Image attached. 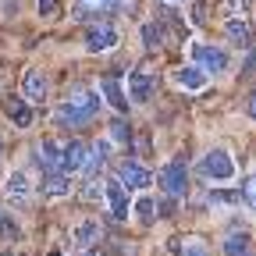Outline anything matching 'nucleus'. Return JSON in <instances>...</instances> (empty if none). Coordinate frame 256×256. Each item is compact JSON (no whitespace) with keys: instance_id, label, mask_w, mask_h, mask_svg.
<instances>
[{"instance_id":"obj_13","label":"nucleus","mask_w":256,"mask_h":256,"mask_svg":"<svg viewBox=\"0 0 256 256\" xmlns=\"http://www.w3.org/2000/svg\"><path fill=\"white\" fill-rule=\"evenodd\" d=\"M121 185H128V188H146L150 185V171L142 168V164H121Z\"/></svg>"},{"instance_id":"obj_2","label":"nucleus","mask_w":256,"mask_h":256,"mask_svg":"<svg viewBox=\"0 0 256 256\" xmlns=\"http://www.w3.org/2000/svg\"><path fill=\"white\" fill-rule=\"evenodd\" d=\"M200 171L214 182H232L235 178V160L224 153V150H210L203 160H200Z\"/></svg>"},{"instance_id":"obj_18","label":"nucleus","mask_w":256,"mask_h":256,"mask_svg":"<svg viewBox=\"0 0 256 256\" xmlns=\"http://www.w3.org/2000/svg\"><path fill=\"white\" fill-rule=\"evenodd\" d=\"M11 121H14L18 128H28V124H32V110H28V100H14V104H11Z\"/></svg>"},{"instance_id":"obj_1","label":"nucleus","mask_w":256,"mask_h":256,"mask_svg":"<svg viewBox=\"0 0 256 256\" xmlns=\"http://www.w3.org/2000/svg\"><path fill=\"white\" fill-rule=\"evenodd\" d=\"M96 110H100V96L89 92V89H75L68 100L57 107V124H82V121H89Z\"/></svg>"},{"instance_id":"obj_30","label":"nucleus","mask_w":256,"mask_h":256,"mask_svg":"<svg viewBox=\"0 0 256 256\" xmlns=\"http://www.w3.org/2000/svg\"><path fill=\"white\" fill-rule=\"evenodd\" d=\"M0 256H14V252H0Z\"/></svg>"},{"instance_id":"obj_10","label":"nucleus","mask_w":256,"mask_h":256,"mask_svg":"<svg viewBox=\"0 0 256 256\" xmlns=\"http://www.w3.org/2000/svg\"><path fill=\"white\" fill-rule=\"evenodd\" d=\"M100 92L107 96V104H110L114 110H121V114L128 110V92L121 89V82H118V78H104V82H100Z\"/></svg>"},{"instance_id":"obj_5","label":"nucleus","mask_w":256,"mask_h":256,"mask_svg":"<svg viewBox=\"0 0 256 256\" xmlns=\"http://www.w3.org/2000/svg\"><path fill=\"white\" fill-rule=\"evenodd\" d=\"M118 46V28L114 25H92L86 32V50L89 54H104V50H114Z\"/></svg>"},{"instance_id":"obj_7","label":"nucleus","mask_w":256,"mask_h":256,"mask_svg":"<svg viewBox=\"0 0 256 256\" xmlns=\"http://www.w3.org/2000/svg\"><path fill=\"white\" fill-rule=\"evenodd\" d=\"M150 96H153V78L146 72H132V75H128V100H132V104H146Z\"/></svg>"},{"instance_id":"obj_16","label":"nucleus","mask_w":256,"mask_h":256,"mask_svg":"<svg viewBox=\"0 0 256 256\" xmlns=\"http://www.w3.org/2000/svg\"><path fill=\"white\" fill-rule=\"evenodd\" d=\"M43 192H46V196H64V192H68V174H64V171H50L46 182H43Z\"/></svg>"},{"instance_id":"obj_17","label":"nucleus","mask_w":256,"mask_h":256,"mask_svg":"<svg viewBox=\"0 0 256 256\" xmlns=\"http://www.w3.org/2000/svg\"><path fill=\"white\" fill-rule=\"evenodd\" d=\"M224 252L228 256H249V235H228V242H224Z\"/></svg>"},{"instance_id":"obj_23","label":"nucleus","mask_w":256,"mask_h":256,"mask_svg":"<svg viewBox=\"0 0 256 256\" xmlns=\"http://www.w3.org/2000/svg\"><path fill=\"white\" fill-rule=\"evenodd\" d=\"M242 196H246V203H249V206L256 210V174H252V178L246 182V188H242Z\"/></svg>"},{"instance_id":"obj_28","label":"nucleus","mask_w":256,"mask_h":256,"mask_svg":"<svg viewBox=\"0 0 256 256\" xmlns=\"http://www.w3.org/2000/svg\"><path fill=\"white\" fill-rule=\"evenodd\" d=\"M182 256H206V252H203V246L192 242V246H185V252H182Z\"/></svg>"},{"instance_id":"obj_29","label":"nucleus","mask_w":256,"mask_h":256,"mask_svg":"<svg viewBox=\"0 0 256 256\" xmlns=\"http://www.w3.org/2000/svg\"><path fill=\"white\" fill-rule=\"evenodd\" d=\"M246 110H249V118H252V121H256V92H252V96H249V104H246Z\"/></svg>"},{"instance_id":"obj_6","label":"nucleus","mask_w":256,"mask_h":256,"mask_svg":"<svg viewBox=\"0 0 256 256\" xmlns=\"http://www.w3.org/2000/svg\"><path fill=\"white\" fill-rule=\"evenodd\" d=\"M86 160H89V146H86L82 139L64 142V150H60V171H64V174L82 171V168H86Z\"/></svg>"},{"instance_id":"obj_31","label":"nucleus","mask_w":256,"mask_h":256,"mask_svg":"<svg viewBox=\"0 0 256 256\" xmlns=\"http://www.w3.org/2000/svg\"><path fill=\"white\" fill-rule=\"evenodd\" d=\"M50 256H60V252H50Z\"/></svg>"},{"instance_id":"obj_3","label":"nucleus","mask_w":256,"mask_h":256,"mask_svg":"<svg viewBox=\"0 0 256 256\" xmlns=\"http://www.w3.org/2000/svg\"><path fill=\"white\" fill-rule=\"evenodd\" d=\"M156 182L164 185L168 196H185V188H188V174H185V164H178V160H171V164L160 168Z\"/></svg>"},{"instance_id":"obj_25","label":"nucleus","mask_w":256,"mask_h":256,"mask_svg":"<svg viewBox=\"0 0 256 256\" xmlns=\"http://www.w3.org/2000/svg\"><path fill=\"white\" fill-rule=\"evenodd\" d=\"M100 192H104V188H100V182H86L82 196H86V200H100Z\"/></svg>"},{"instance_id":"obj_26","label":"nucleus","mask_w":256,"mask_h":256,"mask_svg":"<svg viewBox=\"0 0 256 256\" xmlns=\"http://www.w3.org/2000/svg\"><path fill=\"white\" fill-rule=\"evenodd\" d=\"M82 8H92V11H107V8H114V0H82Z\"/></svg>"},{"instance_id":"obj_19","label":"nucleus","mask_w":256,"mask_h":256,"mask_svg":"<svg viewBox=\"0 0 256 256\" xmlns=\"http://www.w3.org/2000/svg\"><path fill=\"white\" fill-rule=\"evenodd\" d=\"M100 235V228H96L92 220H86V224H78L75 228V238H78V246H92V238Z\"/></svg>"},{"instance_id":"obj_8","label":"nucleus","mask_w":256,"mask_h":256,"mask_svg":"<svg viewBox=\"0 0 256 256\" xmlns=\"http://www.w3.org/2000/svg\"><path fill=\"white\" fill-rule=\"evenodd\" d=\"M104 196H107V203H110V214H114L118 220H124V217H128V196H124V185H121V182H104Z\"/></svg>"},{"instance_id":"obj_15","label":"nucleus","mask_w":256,"mask_h":256,"mask_svg":"<svg viewBox=\"0 0 256 256\" xmlns=\"http://www.w3.org/2000/svg\"><path fill=\"white\" fill-rule=\"evenodd\" d=\"M4 188H8V196H11L14 203H25V200H28V178H25L22 171H14V174L8 178Z\"/></svg>"},{"instance_id":"obj_12","label":"nucleus","mask_w":256,"mask_h":256,"mask_svg":"<svg viewBox=\"0 0 256 256\" xmlns=\"http://www.w3.org/2000/svg\"><path fill=\"white\" fill-rule=\"evenodd\" d=\"M25 100L28 104H36V100H43V96H46V75L43 72H36V68H32V72H25Z\"/></svg>"},{"instance_id":"obj_27","label":"nucleus","mask_w":256,"mask_h":256,"mask_svg":"<svg viewBox=\"0 0 256 256\" xmlns=\"http://www.w3.org/2000/svg\"><path fill=\"white\" fill-rule=\"evenodd\" d=\"M110 136H114L118 142H124V139H128V128H124V121H114V124H110Z\"/></svg>"},{"instance_id":"obj_4","label":"nucleus","mask_w":256,"mask_h":256,"mask_svg":"<svg viewBox=\"0 0 256 256\" xmlns=\"http://www.w3.org/2000/svg\"><path fill=\"white\" fill-rule=\"evenodd\" d=\"M192 57H196V64L203 72H228V54H224L220 46H206V43H196L192 46Z\"/></svg>"},{"instance_id":"obj_21","label":"nucleus","mask_w":256,"mask_h":256,"mask_svg":"<svg viewBox=\"0 0 256 256\" xmlns=\"http://www.w3.org/2000/svg\"><path fill=\"white\" fill-rule=\"evenodd\" d=\"M210 203H242V192H210Z\"/></svg>"},{"instance_id":"obj_24","label":"nucleus","mask_w":256,"mask_h":256,"mask_svg":"<svg viewBox=\"0 0 256 256\" xmlns=\"http://www.w3.org/2000/svg\"><path fill=\"white\" fill-rule=\"evenodd\" d=\"M36 8H40L43 18H54L57 14V0H36Z\"/></svg>"},{"instance_id":"obj_11","label":"nucleus","mask_w":256,"mask_h":256,"mask_svg":"<svg viewBox=\"0 0 256 256\" xmlns=\"http://www.w3.org/2000/svg\"><path fill=\"white\" fill-rule=\"evenodd\" d=\"M224 32H228V40H232L238 50H252V46H256V43H252L249 25H246V22H238V18H232L228 25H224Z\"/></svg>"},{"instance_id":"obj_22","label":"nucleus","mask_w":256,"mask_h":256,"mask_svg":"<svg viewBox=\"0 0 256 256\" xmlns=\"http://www.w3.org/2000/svg\"><path fill=\"white\" fill-rule=\"evenodd\" d=\"M142 40H146V46H160V40H164V36H160V28L146 25V28H142Z\"/></svg>"},{"instance_id":"obj_20","label":"nucleus","mask_w":256,"mask_h":256,"mask_svg":"<svg viewBox=\"0 0 256 256\" xmlns=\"http://www.w3.org/2000/svg\"><path fill=\"white\" fill-rule=\"evenodd\" d=\"M153 210H156V206H153V200H150V196H142V200L136 203V217H139L142 224H153Z\"/></svg>"},{"instance_id":"obj_9","label":"nucleus","mask_w":256,"mask_h":256,"mask_svg":"<svg viewBox=\"0 0 256 256\" xmlns=\"http://www.w3.org/2000/svg\"><path fill=\"white\" fill-rule=\"evenodd\" d=\"M174 86L185 89V92H200L206 86V72L203 68H178L174 72Z\"/></svg>"},{"instance_id":"obj_14","label":"nucleus","mask_w":256,"mask_h":256,"mask_svg":"<svg viewBox=\"0 0 256 256\" xmlns=\"http://www.w3.org/2000/svg\"><path fill=\"white\" fill-rule=\"evenodd\" d=\"M60 150H64V146H57L54 139H46V142L40 146V164H43L46 174H50V171H60Z\"/></svg>"}]
</instances>
